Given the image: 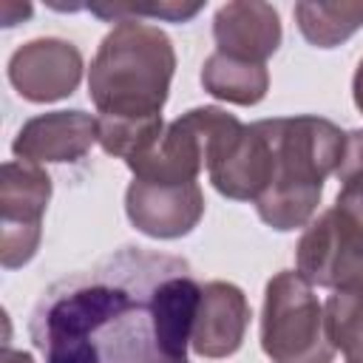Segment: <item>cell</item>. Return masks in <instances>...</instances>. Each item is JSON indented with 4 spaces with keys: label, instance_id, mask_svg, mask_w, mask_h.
Returning <instances> with one entry per match:
<instances>
[{
    "label": "cell",
    "instance_id": "obj_1",
    "mask_svg": "<svg viewBox=\"0 0 363 363\" xmlns=\"http://www.w3.org/2000/svg\"><path fill=\"white\" fill-rule=\"evenodd\" d=\"M199 298L184 258L122 247L54 281L28 335L45 363H187Z\"/></svg>",
    "mask_w": 363,
    "mask_h": 363
},
{
    "label": "cell",
    "instance_id": "obj_2",
    "mask_svg": "<svg viewBox=\"0 0 363 363\" xmlns=\"http://www.w3.org/2000/svg\"><path fill=\"white\" fill-rule=\"evenodd\" d=\"M261 128L272 147V179L255 201L258 218L278 233L306 227L326 176L343 159L346 133L323 116H275L261 119Z\"/></svg>",
    "mask_w": 363,
    "mask_h": 363
},
{
    "label": "cell",
    "instance_id": "obj_3",
    "mask_svg": "<svg viewBox=\"0 0 363 363\" xmlns=\"http://www.w3.org/2000/svg\"><path fill=\"white\" fill-rule=\"evenodd\" d=\"M173 71L176 51L159 26L116 20L91 60L88 96L99 116L156 119L170 96Z\"/></svg>",
    "mask_w": 363,
    "mask_h": 363
},
{
    "label": "cell",
    "instance_id": "obj_4",
    "mask_svg": "<svg viewBox=\"0 0 363 363\" xmlns=\"http://www.w3.org/2000/svg\"><path fill=\"white\" fill-rule=\"evenodd\" d=\"M261 349L272 363H332L323 306L298 269L272 275L264 286Z\"/></svg>",
    "mask_w": 363,
    "mask_h": 363
},
{
    "label": "cell",
    "instance_id": "obj_5",
    "mask_svg": "<svg viewBox=\"0 0 363 363\" xmlns=\"http://www.w3.org/2000/svg\"><path fill=\"white\" fill-rule=\"evenodd\" d=\"M207 173L221 196L255 204L272 179V147L261 122L244 125L224 111L210 136Z\"/></svg>",
    "mask_w": 363,
    "mask_h": 363
},
{
    "label": "cell",
    "instance_id": "obj_6",
    "mask_svg": "<svg viewBox=\"0 0 363 363\" xmlns=\"http://www.w3.org/2000/svg\"><path fill=\"white\" fill-rule=\"evenodd\" d=\"M51 201V176L34 162H6L0 176V264H28L43 238V213Z\"/></svg>",
    "mask_w": 363,
    "mask_h": 363
},
{
    "label": "cell",
    "instance_id": "obj_7",
    "mask_svg": "<svg viewBox=\"0 0 363 363\" xmlns=\"http://www.w3.org/2000/svg\"><path fill=\"white\" fill-rule=\"evenodd\" d=\"M295 267L312 286H363V224L343 218L335 207L312 218L295 247Z\"/></svg>",
    "mask_w": 363,
    "mask_h": 363
},
{
    "label": "cell",
    "instance_id": "obj_8",
    "mask_svg": "<svg viewBox=\"0 0 363 363\" xmlns=\"http://www.w3.org/2000/svg\"><path fill=\"white\" fill-rule=\"evenodd\" d=\"M224 108L201 105L190 108L179 119H173L162 139L136 162H130L133 179L156 182V184H187L196 182L199 173L207 167V147L210 136L221 119Z\"/></svg>",
    "mask_w": 363,
    "mask_h": 363
},
{
    "label": "cell",
    "instance_id": "obj_9",
    "mask_svg": "<svg viewBox=\"0 0 363 363\" xmlns=\"http://www.w3.org/2000/svg\"><path fill=\"white\" fill-rule=\"evenodd\" d=\"M82 79V54L60 37H37L20 45L9 60V82L28 102H57L77 91Z\"/></svg>",
    "mask_w": 363,
    "mask_h": 363
},
{
    "label": "cell",
    "instance_id": "obj_10",
    "mask_svg": "<svg viewBox=\"0 0 363 363\" xmlns=\"http://www.w3.org/2000/svg\"><path fill=\"white\" fill-rule=\"evenodd\" d=\"M125 213L130 224L150 238H182L201 221L204 193L199 182L156 184L133 179L125 190Z\"/></svg>",
    "mask_w": 363,
    "mask_h": 363
},
{
    "label": "cell",
    "instance_id": "obj_11",
    "mask_svg": "<svg viewBox=\"0 0 363 363\" xmlns=\"http://www.w3.org/2000/svg\"><path fill=\"white\" fill-rule=\"evenodd\" d=\"M96 142V116L74 111H51L23 122L11 142V153L20 162H77Z\"/></svg>",
    "mask_w": 363,
    "mask_h": 363
},
{
    "label": "cell",
    "instance_id": "obj_12",
    "mask_svg": "<svg viewBox=\"0 0 363 363\" xmlns=\"http://www.w3.org/2000/svg\"><path fill=\"white\" fill-rule=\"evenodd\" d=\"M250 326L247 295L230 281H210L201 286L190 349L199 357H230L241 349Z\"/></svg>",
    "mask_w": 363,
    "mask_h": 363
},
{
    "label": "cell",
    "instance_id": "obj_13",
    "mask_svg": "<svg viewBox=\"0 0 363 363\" xmlns=\"http://www.w3.org/2000/svg\"><path fill=\"white\" fill-rule=\"evenodd\" d=\"M281 37L284 31L278 11L261 0L224 3L213 17L216 51L235 60L267 65V60L278 51Z\"/></svg>",
    "mask_w": 363,
    "mask_h": 363
},
{
    "label": "cell",
    "instance_id": "obj_14",
    "mask_svg": "<svg viewBox=\"0 0 363 363\" xmlns=\"http://www.w3.org/2000/svg\"><path fill=\"white\" fill-rule=\"evenodd\" d=\"M201 85L210 96L233 105H258L269 91V71L261 62L213 51L201 65Z\"/></svg>",
    "mask_w": 363,
    "mask_h": 363
},
{
    "label": "cell",
    "instance_id": "obj_15",
    "mask_svg": "<svg viewBox=\"0 0 363 363\" xmlns=\"http://www.w3.org/2000/svg\"><path fill=\"white\" fill-rule=\"evenodd\" d=\"M295 23L315 48H335L363 28V3H295Z\"/></svg>",
    "mask_w": 363,
    "mask_h": 363
},
{
    "label": "cell",
    "instance_id": "obj_16",
    "mask_svg": "<svg viewBox=\"0 0 363 363\" xmlns=\"http://www.w3.org/2000/svg\"><path fill=\"white\" fill-rule=\"evenodd\" d=\"M326 335L346 363H363V286L335 289L323 303Z\"/></svg>",
    "mask_w": 363,
    "mask_h": 363
},
{
    "label": "cell",
    "instance_id": "obj_17",
    "mask_svg": "<svg viewBox=\"0 0 363 363\" xmlns=\"http://www.w3.org/2000/svg\"><path fill=\"white\" fill-rule=\"evenodd\" d=\"M96 17L105 20H139V17H156L170 23H184L201 11V3H159V6H91Z\"/></svg>",
    "mask_w": 363,
    "mask_h": 363
},
{
    "label": "cell",
    "instance_id": "obj_18",
    "mask_svg": "<svg viewBox=\"0 0 363 363\" xmlns=\"http://www.w3.org/2000/svg\"><path fill=\"white\" fill-rule=\"evenodd\" d=\"M352 96H354V105H357V111L363 113V60L357 62V68H354V77H352Z\"/></svg>",
    "mask_w": 363,
    "mask_h": 363
},
{
    "label": "cell",
    "instance_id": "obj_19",
    "mask_svg": "<svg viewBox=\"0 0 363 363\" xmlns=\"http://www.w3.org/2000/svg\"><path fill=\"white\" fill-rule=\"evenodd\" d=\"M11 14H20V17H28L31 14V6L26 3V6H11V3H3L0 6V20H3V26H11Z\"/></svg>",
    "mask_w": 363,
    "mask_h": 363
},
{
    "label": "cell",
    "instance_id": "obj_20",
    "mask_svg": "<svg viewBox=\"0 0 363 363\" xmlns=\"http://www.w3.org/2000/svg\"><path fill=\"white\" fill-rule=\"evenodd\" d=\"M0 363H34V357H31L28 352H14L11 346H3Z\"/></svg>",
    "mask_w": 363,
    "mask_h": 363
}]
</instances>
